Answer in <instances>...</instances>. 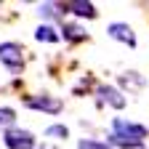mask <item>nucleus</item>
<instances>
[{
  "label": "nucleus",
  "mask_w": 149,
  "mask_h": 149,
  "mask_svg": "<svg viewBox=\"0 0 149 149\" xmlns=\"http://www.w3.org/2000/svg\"><path fill=\"white\" fill-rule=\"evenodd\" d=\"M64 35L69 37V40H80V37H85V35H83L77 27H64Z\"/></svg>",
  "instance_id": "nucleus-12"
},
{
  "label": "nucleus",
  "mask_w": 149,
  "mask_h": 149,
  "mask_svg": "<svg viewBox=\"0 0 149 149\" xmlns=\"http://www.w3.org/2000/svg\"><path fill=\"white\" fill-rule=\"evenodd\" d=\"M22 45L19 43H0V61H3L11 72H19L24 64V56H22Z\"/></svg>",
  "instance_id": "nucleus-2"
},
{
  "label": "nucleus",
  "mask_w": 149,
  "mask_h": 149,
  "mask_svg": "<svg viewBox=\"0 0 149 149\" xmlns=\"http://www.w3.org/2000/svg\"><path fill=\"white\" fill-rule=\"evenodd\" d=\"M3 141L8 149H35V136L29 130H22V128H8Z\"/></svg>",
  "instance_id": "nucleus-3"
},
{
  "label": "nucleus",
  "mask_w": 149,
  "mask_h": 149,
  "mask_svg": "<svg viewBox=\"0 0 149 149\" xmlns=\"http://www.w3.org/2000/svg\"><path fill=\"white\" fill-rule=\"evenodd\" d=\"M27 107L29 109H43V112H53V115H56V112H59L61 109V101H56V99H48V96H29L27 99Z\"/></svg>",
  "instance_id": "nucleus-5"
},
{
  "label": "nucleus",
  "mask_w": 149,
  "mask_h": 149,
  "mask_svg": "<svg viewBox=\"0 0 149 149\" xmlns=\"http://www.w3.org/2000/svg\"><path fill=\"white\" fill-rule=\"evenodd\" d=\"M99 96H101V101H109L112 107H125V99H123V93L117 91V88H112V85H99Z\"/></svg>",
  "instance_id": "nucleus-6"
},
{
  "label": "nucleus",
  "mask_w": 149,
  "mask_h": 149,
  "mask_svg": "<svg viewBox=\"0 0 149 149\" xmlns=\"http://www.w3.org/2000/svg\"><path fill=\"white\" fill-rule=\"evenodd\" d=\"M77 149H112V146H109V144H101V141H91V139H85V141L77 144Z\"/></svg>",
  "instance_id": "nucleus-11"
},
{
  "label": "nucleus",
  "mask_w": 149,
  "mask_h": 149,
  "mask_svg": "<svg viewBox=\"0 0 149 149\" xmlns=\"http://www.w3.org/2000/svg\"><path fill=\"white\" fill-rule=\"evenodd\" d=\"M45 136H48V139H51V136H61V139H67L69 130H67L64 125H51V128H45Z\"/></svg>",
  "instance_id": "nucleus-10"
},
{
  "label": "nucleus",
  "mask_w": 149,
  "mask_h": 149,
  "mask_svg": "<svg viewBox=\"0 0 149 149\" xmlns=\"http://www.w3.org/2000/svg\"><path fill=\"white\" fill-rule=\"evenodd\" d=\"M146 139V128L139 123H130L123 117L112 120V136H109V146H125V149H139Z\"/></svg>",
  "instance_id": "nucleus-1"
},
{
  "label": "nucleus",
  "mask_w": 149,
  "mask_h": 149,
  "mask_svg": "<svg viewBox=\"0 0 149 149\" xmlns=\"http://www.w3.org/2000/svg\"><path fill=\"white\" fill-rule=\"evenodd\" d=\"M35 37H37V40H45V43H56V40H59V35H56V29H53V27H48V24L37 27Z\"/></svg>",
  "instance_id": "nucleus-8"
},
{
  "label": "nucleus",
  "mask_w": 149,
  "mask_h": 149,
  "mask_svg": "<svg viewBox=\"0 0 149 149\" xmlns=\"http://www.w3.org/2000/svg\"><path fill=\"white\" fill-rule=\"evenodd\" d=\"M109 37H115V40H120V43H128L130 48L136 45V35H133V29H130L128 24H120V22H115V24H109Z\"/></svg>",
  "instance_id": "nucleus-4"
},
{
  "label": "nucleus",
  "mask_w": 149,
  "mask_h": 149,
  "mask_svg": "<svg viewBox=\"0 0 149 149\" xmlns=\"http://www.w3.org/2000/svg\"><path fill=\"white\" fill-rule=\"evenodd\" d=\"M16 123V112L8 107H0V125H13Z\"/></svg>",
  "instance_id": "nucleus-9"
},
{
  "label": "nucleus",
  "mask_w": 149,
  "mask_h": 149,
  "mask_svg": "<svg viewBox=\"0 0 149 149\" xmlns=\"http://www.w3.org/2000/svg\"><path fill=\"white\" fill-rule=\"evenodd\" d=\"M67 11H72L74 16L96 19V8H93V3H83V0H77V3H67Z\"/></svg>",
  "instance_id": "nucleus-7"
}]
</instances>
